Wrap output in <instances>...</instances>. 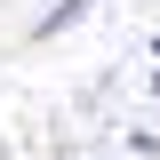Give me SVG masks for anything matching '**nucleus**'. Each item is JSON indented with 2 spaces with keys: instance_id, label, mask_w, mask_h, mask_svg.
I'll return each mask as SVG.
<instances>
[{
  "instance_id": "1",
  "label": "nucleus",
  "mask_w": 160,
  "mask_h": 160,
  "mask_svg": "<svg viewBox=\"0 0 160 160\" xmlns=\"http://www.w3.org/2000/svg\"><path fill=\"white\" fill-rule=\"evenodd\" d=\"M88 8H96V0H56V8H40V16H32V40H56V32H72Z\"/></svg>"
},
{
  "instance_id": "2",
  "label": "nucleus",
  "mask_w": 160,
  "mask_h": 160,
  "mask_svg": "<svg viewBox=\"0 0 160 160\" xmlns=\"http://www.w3.org/2000/svg\"><path fill=\"white\" fill-rule=\"evenodd\" d=\"M152 56H160V32H152Z\"/></svg>"
},
{
  "instance_id": "3",
  "label": "nucleus",
  "mask_w": 160,
  "mask_h": 160,
  "mask_svg": "<svg viewBox=\"0 0 160 160\" xmlns=\"http://www.w3.org/2000/svg\"><path fill=\"white\" fill-rule=\"evenodd\" d=\"M152 96H160V72H152Z\"/></svg>"
}]
</instances>
